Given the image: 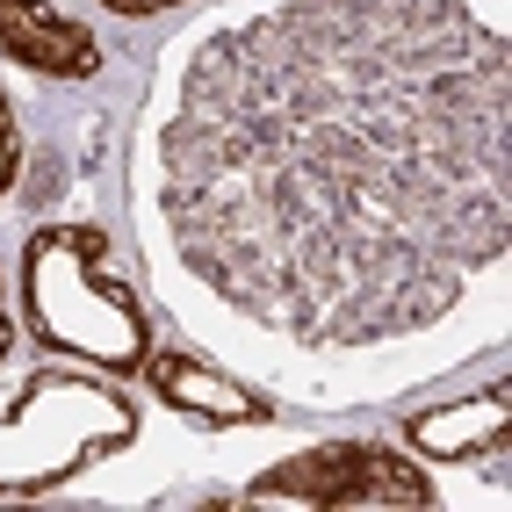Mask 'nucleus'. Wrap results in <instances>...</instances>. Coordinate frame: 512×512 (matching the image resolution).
I'll use <instances>...</instances> for the list:
<instances>
[{
	"instance_id": "obj_5",
	"label": "nucleus",
	"mask_w": 512,
	"mask_h": 512,
	"mask_svg": "<svg viewBox=\"0 0 512 512\" xmlns=\"http://www.w3.org/2000/svg\"><path fill=\"white\" fill-rule=\"evenodd\" d=\"M138 375H145L152 404H166V412H181L195 426H217V433H231V426H275L282 419V404L267 390L238 383L224 361L195 354V347H152V361Z\"/></svg>"
},
{
	"instance_id": "obj_6",
	"label": "nucleus",
	"mask_w": 512,
	"mask_h": 512,
	"mask_svg": "<svg viewBox=\"0 0 512 512\" xmlns=\"http://www.w3.org/2000/svg\"><path fill=\"white\" fill-rule=\"evenodd\" d=\"M404 448L419 462H469V469H505L512 455V383L491 375L484 390H462L455 404H426L404 419Z\"/></svg>"
},
{
	"instance_id": "obj_9",
	"label": "nucleus",
	"mask_w": 512,
	"mask_h": 512,
	"mask_svg": "<svg viewBox=\"0 0 512 512\" xmlns=\"http://www.w3.org/2000/svg\"><path fill=\"white\" fill-rule=\"evenodd\" d=\"M109 15H123V22H152V15H174V8H188V0H101Z\"/></svg>"
},
{
	"instance_id": "obj_10",
	"label": "nucleus",
	"mask_w": 512,
	"mask_h": 512,
	"mask_svg": "<svg viewBox=\"0 0 512 512\" xmlns=\"http://www.w3.org/2000/svg\"><path fill=\"white\" fill-rule=\"evenodd\" d=\"M15 354V311H8V282H0V361Z\"/></svg>"
},
{
	"instance_id": "obj_3",
	"label": "nucleus",
	"mask_w": 512,
	"mask_h": 512,
	"mask_svg": "<svg viewBox=\"0 0 512 512\" xmlns=\"http://www.w3.org/2000/svg\"><path fill=\"white\" fill-rule=\"evenodd\" d=\"M138 433H145V412L130 404L116 375L51 361L0 412V498H44L73 476L130 455Z\"/></svg>"
},
{
	"instance_id": "obj_7",
	"label": "nucleus",
	"mask_w": 512,
	"mask_h": 512,
	"mask_svg": "<svg viewBox=\"0 0 512 512\" xmlns=\"http://www.w3.org/2000/svg\"><path fill=\"white\" fill-rule=\"evenodd\" d=\"M0 58L37 73V80L73 87V80H94L109 51H101V37L87 22H73L51 0H0Z\"/></svg>"
},
{
	"instance_id": "obj_8",
	"label": "nucleus",
	"mask_w": 512,
	"mask_h": 512,
	"mask_svg": "<svg viewBox=\"0 0 512 512\" xmlns=\"http://www.w3.org/2000/svg\"><path fill=\"white\" fill-rule=\"evenodd\" d=\"M15 174H22V130H15V101L0 87V202L15 195Z\"/></svg>"
},
{
	"instance_id": "obj_2",
	"label": "nucleus",
	"mask_w": 512,
	"mask_h": 512,
	"mask_svg": "<svg viewBox=\"0 0 512 512\" xmlns=\"http://www.w3.org/2000/svg\"><path fill=\"white\" fill-rule=\"evenodd\" d=\"M22 325L51 361H80L130 383L152 361V318L138 289H123L109 275V231L101 224H37L22 238L15 267Z\"/></svg>"
},
{
	"instance_id": "obj_1",
	"label": "nucleus",
	"mask_w": 512,
	"mask_h": 512,
	"mask_svg": "<svg viewBox=\"0 0 512 512\" xmlns=\"http://www.w3.org/2000/svg\"><path fill=\"white\" fill-rule=\"evenodd\" d=\"M145 282L282 412L412 397L512 325L505 0H238L130 138Z\"/></svg>"
},
{
	"instance_id": "obj_4",
	"label": "nucleus",
	"mask_w": 512,
	"mask_h": 512,
	"mask_svg": "<svg viewBox=\"0 0 512 512\" xmlns=\"http://www.w3.org/2000/svg\"><path fill=\"white\" fill-rule=\"evenodd\" d=\"M238 505H296V512H426L440 505L433 462L404 455V440H318L303 455L267 462Z\"/></svg>"
}]
</instances>
